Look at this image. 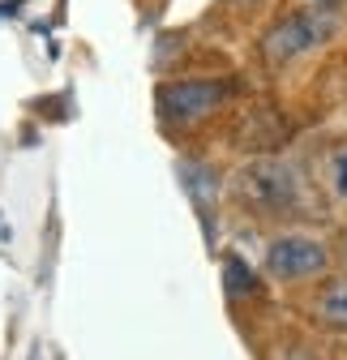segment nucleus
Segmentation results:
<instances>
[{
	"mask_svg": "<svg viewBox=\"0 0 347 360\" xmlns=\"http://www.w3.org/2000/svg\"><path fill=\"white\" fill-rule=\"evenodd\" d=\"M326 180H330L334 198L347 202V138L330 146V155H326Z\"/></svg>",
	"mask_w": 347,
	"mask_h": 360,
	"instance_id": "6",
	"label": "nucleus"
},
{
	"mask_svg": "<svg viewBox=\"0 0 347 360\" xmlns=\"http://www.w3.org/2000/svg\"><path fill=\"white\" fill-rule=\"evenodd\" d=\"M313 318L326 330H339V335L347 330V279L322 283V292L313 296Z\"/></svg>",
	"mask_w": 347,
	"mask_h": 360,
	"instance_id": "5",
	"label": "nucleus"
},
{
	"mask_svg": "<svg viewBox=\"0 0 347 360\" xmlns=\"http://www.w3.org/2000/svg\"><path fill=\"white\" fill-rule=\"evenodd\" d=\"M283 360H313V356H309V352H287Z\"/></svg>",
	"mask_w": 347,
	"mask_h": 360,
	"instance_id": "7",
	"label": "nucleus"
},
{
	"mask_svg": "<svg viewBox=\"0 0 347 360\" xmlns=\"http://www.w3.org/2000/svg\"><path fill=\"white\" fill-rule=\"evenodd\" d=\"M326 266H330V249L309 232H283L266 245V275L279 283L317 279L326 275Z\"/></svg>",
	"mask_w": 347,
	"mask_h": 360,
	"instance_id": "4",
	"label": "nucleus"
},
{
	"mask_svg": "<svg viewBox=\"0 0 347 360\" xmlns=\"http://www.w3.org/2000/svg\"><path fill=\"white\" fill-rule=\"evenodd\" d=\"M232 198L249 210V214H262V219H283L292 210L305 206V180L287 159L275 155H257L249 163L236 167L232 176Z\"/></svg>",
	"mask_w": 347,
	"mask_h": 360,
	"instance_id": "1",
	"label": "nucleus"
},
{
	"mask_svg": "<svg viewBox=\"0 0 347 360\" xmlns=\"http://www.w3.org/2000/svg\"><path fill=\"white\" fill-rule=\"evenodd\" d=\"M334 30H339V13L334 9H296V13L279 18L266 30V39H262V60L275 65V69H283V65H292L300 56L317 52L322 43H330Z\"/></svg>",
	"mask_w": 347,
	"mask_h": 360,
	"instance_id": "2",
	"label": "nucleus"
},
{
	"mask_svg": "<svg viewBox=\"0 0 347 360\" xmlns=\"http://www.w3.org/2000/svg\"><path fill=\"white\" fill-rule=\"evenodd\" d=\"M232 95L228 82H210V77H181V82H163L155 90L159 116L167 124H197L210 112H219Z\"/></svg>",
	"mask_w": 347,
	"mask_h": 360,
	"instance_id": "3",
	"label": "nucleus"
}]
</instances>
